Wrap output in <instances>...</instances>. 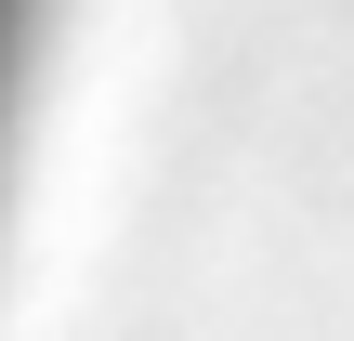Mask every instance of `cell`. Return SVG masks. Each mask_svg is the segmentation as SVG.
<instances>
[{
  "label": "cell",
  "instance_id": "1",
  "mask_svg": "<svg viewBox=\"0 0 354 341\" xmlns=\"http://www.w3.org/2000/svg\"><path fill=\"white\" fill-rule=\"evenodd\" d=\"M26 53H39V0H0V171H13V131H26Z\"/></svg>",
  "mask_w": 354,
  "mask_h": 341
}]
</instances>
